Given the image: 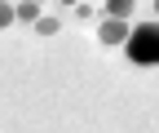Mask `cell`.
Instances as JSON below:
<instances>
[{"label":"cell","instance_id":"cell-1","mask_svg":"<svg viewBox=\"0 0 159 133\" xmlns=\"http://www.w3.org/2000/svg\"><path fill=\"white\" fill-rule=\"evenodd\" d=\"M124 53H128V62H137V67H159V22H155V18L128 27Z\"/></svg>","mask_w":159,"mask_h":133},{"label":"cell","instance_id":"cell-2","mask_svg":"<svg viewBox=\"0 0 159 133\" xmlns=\"http://www.w3.org/2000/svg\"><path fill=\"white\" fill-rule=\"evenodd\" d=\"M97 40H102V45H124L128 40V22H124V18H106V22L97 27Z\"/></svg>","mask_w":159,"mask_h":133},{"label":"cell","instance_id":"cell-3","mask_svg":"<svg viewBox=\"0 0 159 133\" xmlns=\"http://www.w3.org/2000/svg\"><path fill=\"white\" fill-rule=\"evenodd\" d=\"M35 18H40V0H22L13 9V22H35Z\"/></svg>","mask_w":159,"mask_h":133},{"label":"cell","instance_id":"cell-4","mask_svg":"<svg viewBox=\"0 0 159 133\" xmlns=\"http://www.w3.org/2000/svg\"><path fill=\"white\" fill-rule=\"evenodd\" d=\"M106 18H133V0H106Z\"/></svg>","mask_w":159,"mask_h":133},{"label":"cell","instance_id":"cell-5","mask_svg":"<svg viewBox=\"0 0 159 133\" xmlns=\"http://www.w3.org/2000/svg\"><path fill=\"white\" fill-rule=\"evenodd\" d=\"M35 31L40 36H57V18H35Z\"/></svg>","mask_w":159,"mask_h":133},{"label":"cell","instance_id":"cell-6","mask_svg":"<svg viewBox=\"0 0 159 133\" xmlns=\"http://www.w3.org/2000/svg\"><path fill=\"white\" fill-rule=\"evenodd\" d=\"M9 22H13V5H5V0H0V31H5Z\"/></svg>","mask_w":159,"mask_h":133},{"label":"cell","instance_id":"cell-7","mask_svg":"<svg viewBox=\"0 0 159 133\" xmlns=\"http://www.w3.org/2000/svg\"><path fill=\"white\" fill-rule=\"evenodd\" d=\"M155 22H159V0H155Z\"/></svg>","mask_w":159,"mask_h":133}]
</instances>
